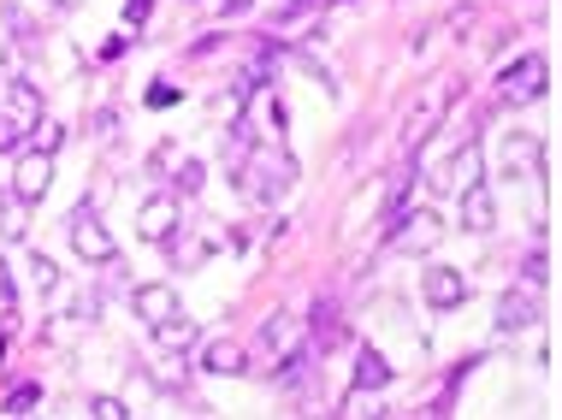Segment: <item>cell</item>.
Masks as SVG:
<instances>
[{"label":"cell","instance_id":"1","mask_svg":"<svg viewBox=\"0 0 562 420\" xmlns=\"http://www.w3.org/2000/svg\"><path fill=\"white\" fill-rule=\"evenodd\" d=\"M456 90H463V78H456V71H444V78H432V83H426V95L414 101L409 119H402V137H397V142H402V154H414V149H421V142L432 137V130H438V119L456 107Z\"/></svg>","mask_w":562,"mask_h":420},{"label":"cell","instance_id":"2","mask_svg":"<svg viewBox=\"0 0 562 420\" xmlns=\"http://www.w3.org/2000/svg\"><path fill=\"white\" fill-rule=\"evenodd\" d=\"M296 184V161L291 154H272V149H261V154H243V190L249 196H261V201H279L284 190Z\"/></svg>","mask_w":562,"mask_h":420},{"label":"cell","instance_id":"3","mask_svg":"<svg viewBox=\"0 0 562 420\" xmlns=\"http://www.w3.org/2000/svg\"><path fill=\"white\" fill-rule=\"evenodd\" d=\"M71 249H78L83 260H95V267H113V260H119V243H113V231L95 220V208L71 213Z\"/></svg>","mask_w":562,"mask_h":420},{"label":"cell","instance_id":"4","mask_svg":"<svg viewBox=\"0 0 562 420\" xmlns=\"http://www.w3.org/2000/svg\"><path fill=\"white\" fill-rule=\"evenodd\" d=\"M438 237H444V225H438V213H432V208H402V220L391 225V243H397V249H409V255L432 249Z\"/></svg>","mask_w":562,"mask_h":420},{"label":"cell","instance_id":"5","mask_svg":"<svg viewBox=\"0 0 562 420\" xmlns=\"http://www.w3.org/2000/svg\"><path fill=\"white\" fill-rule=\"evenodd\" d=\"M545 90V60L539 54H522L515 66L497 71V101H532Z\"/></svg>","mask_w":562,"mask_h":420},{"label":"cell","instance_id":"6","mask_svg":"<svg viewBox=\"0 0 562 420\" xmlns=\"http://www.w3.org/2000/svg\"><path fill=\"white\" fill-rule=\"evenodd\" d=\"M172 231H178V196H149L137 208V237L142 243H172Z\"/></svg>","mask_w":562,"mask_h":420},{"label":"cell","instance_id":"7","mask_svg":"<svg viewBox=\"0 0 562 420\" xmlns=\"http://www.w3.org/2000/svg\"><path fill=\"white\" fill-rule=\"evenodd\" d=\"M48 184H54V154L31 149L19 161V172H12V190H19L24 201H42V196H48Z\"/></svg>","mask_w":562,"mask_h":420},{"label":"cell","instance_id":"8","mask_svg":"<svg viewBox=\"0 0 562 420\" xmlns=\"http://www.w3.org/2000/svg\"><path fill=\"white\" fill-rule=\"evenodd\" d=\"M527 326H539V291H503L497 302V331H527Z\"/></svg>","mask_w":562,"mask_h":420},{"label":"cell","instance_id":"9","mask_svg":"<svg viewBox=\"0 0 562 420\" xmlns=\"http://www.w3.org/2000/svg\"><path fill=\"white\" fill-rule=\"evenodd\" d=\"M421 291H426L432 308H463V302H468V279H463L456 267H426V284H421Z\"/></svg>","mask_w":562,"mask_h":420},{"label":"cell","instance_id":"10","mask_svg":"<svg viewBox=\"0 0 562 420\" xmlns=\"http://www.w3.org/2000/svg\"><path fill=\"white\" fill-rule=\"evenodd\" d=\"M131 302H137L142 320H149V331L161 326V320H172V314H184V308H178V291H172V284H137Z\"/></svg>","mask_w":562,"mask_h":420},{"label":"cell","instance_id":"11","mask_svg":"<svg viewBox=\"0 0 562 420\" xmlns=\"http://www.w3.org/2000/svg\"><path fill=\"white\" fill-rule=\"evenodd\" d=\"M438 184L444 190H468V184H480V142H473V130H468L463 149H456V161L438 172Z\"/></svg>","mask_w":562,"mask_h":420},{"label":"cell","instance_id":"12","mask_svg":"<svg viewBox=\"0 0 562 420\" xmlns=\"http://www.w3.org/2000/svg\"><path fill=\"white\" fill-rule=\"evenodd\" d=\"M492 220H497V208H492V190H485V178L468 184V190H463V225H468V231H492Z\"/></svg>","mask_w":562,"mask_h":420},{"label":"cell","instance_id":"13","mask_svg":"<svg viewBox=\"0 0 562 420\" xmlns=\"http://www.w3.org/2000/svg\"><path fill=\"white\" fill-rule=\"evenodd\" d=\"M154 343H161V355H184V350H196V326L184 314H172V320L154 326Z\"/></svg>","mask_w":562,"mask_h":420},{"label":"cell","instance_id":"14","mask_svg":"<svg viewBox=\"0 0 562 420\" xmlns=\"http://www.w3.org/2000/svg\"><path fill=\"white\" fill-rule=\"evenodd\" d=\"M261 343H267V350H284V355H291V350H302V326L291 320V314H267Z\"/></svg>","mask_w":562,"mask_h":420},{"label":"cell","instance_id":"15","mask_svg":"<svg viewBox=\"0 0 562 420\" xmlns=\"http://www.w3.org/2000/svg\"><path fill=\"white\" fill-rule=\"evenodd\" d=\"M503 166H510V178L539 172V142H532V137H510V142H503Z\"/></svg>","mask_w":562,"mask_h":420},{"label":"cell","instance_id":"16","mask_svg":"<svg viewBox=\"0 0 562 420\" xmlns=\"http://www.w3.org/2000/svg\"><path fill=\"white\" fill-rule=\"evenodd\" d=\"M12 119H24V125H42V95H36V83L31 78H12Z\"/></svg>","mask_w":562,"mask_h":420},{"label":"cell","instance_id":"17","mask_svg":"<svg viewBox=\"0 0 562 420\" xmlns=\"http://www.w3.org/2000/svg\"><path fill=\"white\" fill-rule=\"evenodd\" d=\"M201 368H208V373H243V350L232 338H213L208 350H201Z\"/></svg>","mask_w":562,"mask_h":420},{"label":"cell","instance_id":"18","mask_svg":"<svg viewBox=\"0 0 562 420\" xmlns=\"http://www.w3.org/2000/svg\"><path fill=\"white\" fill-rule=\"evenodd\" d=\"M379 385H391V368H385V355L362 350V368H355V390H379Z\"/></svg>","mask_w":562,"mask_h":420},{"label":"cell","instance_id":"19","mask_svg":"<svg viewBox=\"0 0 562 420\" xmlns=\"http://www.w3.org/2000/svg\"><path fill=\"white\" fill-rule=\"evenodd\" d=\"M24 208H31V201H24L19 190L0 196V231H7V237H24Z\"/></svg>","mask_w":562,"mask_h":420},{"label":"cell","instance_id":"20","mask_svg":"<svg viewBox=\"0 0 562 420\" xmlns=\"http://www.w3.org/2000/svg\"><path fill=\"white\" fill-rule=\"evenodd\" d=\"M314 331H320V343H338L343 338V320H338V308H331V302L314 308Z\"/></svg>","mask_w":562,"mask_h":420},{"label":"cell","instance_id":"21","mask_svg":"<svg viewBox=\"0 0 562 420\" xmlns=\"http://www.w3.org/2000/svg\"><path fill=\"white\" fill-rule=\"evenodd\" d=\"M24 142H31V125H24V119H12V113H7V119H0V154L24 149Z\"/></svg>","mask_w":562,"mask_h":420},{"label":"cell","instance_id":"22","mask_svg":"<svg viewBox=\"0 0 562 420\" xmlns=\"http://www.w3.org/2000/svg\"><path fill=\"white\" fill-rule=\"evenodd\" d=\"M36 402H42V385H19V390L7 397V415H31Z\"/></svg>","mask_w":562,"mask_h":420},{"label":"cell","instance_id":"23","mask_svg":"<svg viewBox=\"0 0 562 420\" xmlns=\"http://www.w3.org/2000/svg\"><path fill=\"white\" fill-rule=\"evenodd\" d=\"M31 149H42V154H54V149H60V125H48V119H42V125L31 130Z\"/></svg>","mask_w":562,"mask_h":420},{"label":"cell","instance_id":"24","mask_svg":"<svg viewBox=\"0 0 562 420\" xmlns=\"http://www.w3.org/2000/svg\"><path fill=\"white\" fill-rule=\"evenodd\" d=\"M31 279H36V291H54V284H60V272H54L48 255H36V260H31Z\"/></svg>","mask_w":562,"mask_h":420},{"label":"cell","instance_id":"25","mask_svg":"<svg viewBox=\"0 0 562 420\" xmlns=\"http://www.w3.org/2000/svg\"><path fill=\"white\" fill-rule=\"evenodd\" d=\"M90 415H95V420H125L131 409H125L119 397H95V402H90Z\"/></svg>","mask_w":562,"mask_h":420},{"label":"cell","instance_id":"26","mask_svg":"<svg viewBox=\"0 0 562 420\" xmlns=\"http://www.w3.org/2000/svg\"><path fill=\"white\" fill-rule=\"evenodd\" d=\"M178 190H184V196L201 190V161H184V166H178Z\"/></svg>","mask_w":562,"mask_h":420},{"label":"cell","instance_id":"27","mask_svg":"<svg viewBox=\"0 0 562 420\" xmlns=\"http://www.w3.org/2000/svg\"><path fill=\"white\" fill-rule=\"evenodd\" d=\"M154 12V0H125V24H142Z\"/></svg>","mask_w":562,"mask_h":420},{"label":"cell","instance_id":"28","mask_svg":"<svg viewBox=\"0 0 562 420\" xmlns=\"http://www.w3.org/2000/svg\"><path fill=\"white\" fill-rule=\"evenodd\" d=\"M527 284H532V291H539V284H545V255H539V249L527 255Z\"/></svg>","mask_w":562,"mask_h":420},{"label":"cell","instance_id":"29","mask_svg":"<svg viewBox=\"0 0 562 420\" xmlns=\"http://www.w3.org/2000/svg\"><path fill=\"white\" fill-rule=\"evenodd\" d=\"M149 101H154V107H172V101H178V90H172V83H154Z\"/></svg>","mask_w":562,"mask_h":420},{"label":"cell","instance_id":"30","mask_svg":"<svg viewBox=\"0 0 562 420\" xmlns=\"http://www.w3.org/2000/svg\"><path fill=\"white\" fill-rule=\"evenodd\" d=\"M48 7H71V0H48Z\"/></svg>","mask_w":562,"mask_h":420}]
</instances>
